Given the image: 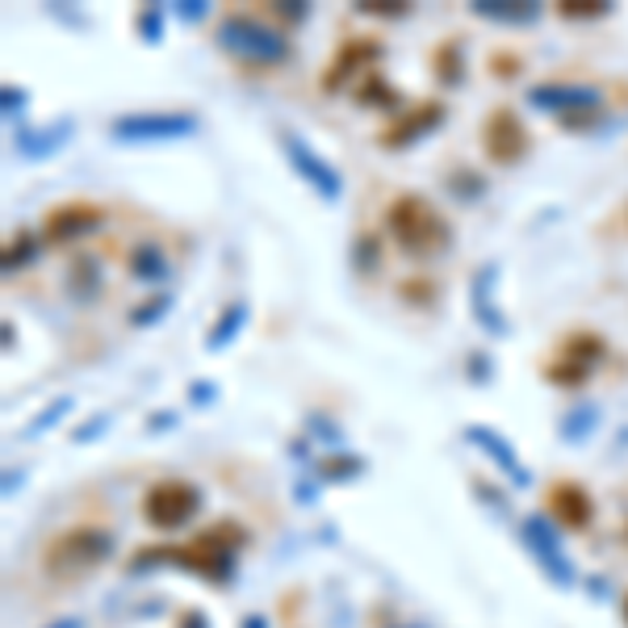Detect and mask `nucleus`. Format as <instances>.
<instances>
[{"mask_svg": "<svg viewBox=\"0 0 628 628\" xmlns=\"http://www.w3.org/2000/svg\"><path fill=\"white\" fill-rule=\"evenodd\" d=\"M118 549V532L110 524H93V519H81V524H67L63 532H56L42 553H38V570L47 582L56 587H81L93 574L101 570Z\"/></svg>", "mask_w": 628, "mask_h": 628, "instance_id": "nucleus-1", "label": "nucleus"}, {"mask_svg": "<svg viewBox=\"0 0 628 628\" xmlns=\"http://www.w3.org/2000/svg\"><path fill=\"white\" fill-rule=\"evenodd\" d=\"M385 235L415 260H436L453 247V222L419 193H398L385 206Z\"/></svg>", "mask_w": 628, "mask_h": 628, "instance_id": "nucleus-2", "label": "nucleus"}, {"mask_svg": "<svg viewBox=\"0 0 628 628\" xmlns=\"http://www.w3.org/2000/svg\"><path fill=\"white\" fill-rule=\"evenodd\" d=\"M219 47L231 59H239L247 67H281L294 59V38L290 29L273 26L264 17H251V13H222L219 29H214Z\"/></svg>", "mask_w": 628, "mask_h": 628, "instance_id": "nucleus-3", "label": "nucleus"}, {"mask_svg": "<svg viewBox=\"0 0 628 628\" xmlns=\"http://www.w3.org/2000/svg\"><path fill=\"white\" fill-rule=\"evenodd\" d=\"M528 106L541 113H553L562 126H591L595 113L603 110V93L595 84H566V81H545L528 88Z\"/></svg>", "mask_w": 628, "mask_h": 628, "instance_id": "nucleus-4", "label": "nucleus"}, {"mask_svg": "<svg viewBox=\"0 0 628 628\" xmlns=\"http://www.w3.org/2000/svg\"><path fill=\"white\" fill-rule=\"evenodd\" d=\"M197 113L181 110H143V113H122L110 122L113 143H176V138L197 135Z\"/></svg>", "mask_w": 628, "mask_h": 628, "instance_id": "nucleus-5", "label": "nucleus"}, {"mask_svg": "<svg viewBox=\"0 0 628 628\" xmlns=\"http://www.w3.org/2000/svg\"><path fill=\"white\" fill-rule=\"evenodd\" d=\"M201 507V491L185 482V478H160L156 487H147L143 494V519L160 532H172V528H185Z\"/></svg>", "mask_w": 628, "mask_h": 628, "instance_id": "nucleus-6", "label": "nucleus"}, {"mask_svg": "<svg viewBox=\"0 0 628 628\" xmlns=\"http://www.w3.org/2000/svg\"><path fill=\"white\" fill-rule=\"evenodd\" d=\"M482 151H487V160L494 168H516L519 160H528L532 135H528L524 118L512 106H498V110L487 113V122H482Z\"/></svg>", "mask_w": 628, "mask_h": 628, "instance_id": "nucleus-7", "label": "nucleus"}, {"mask_svg": "<svg viewBox=\"0 0 628 628\" xmlns=\"http://www.w3.org/2000/svg\"><path fill=\"white\" fill-rule=\"evenodd\" d=\"M385 47L369 34H356V38H344L340 51L331 56L328 72H323V93H340V88H356L369 72H378Z\"/></svg>", "mask_w": 628, "mask_h": 628, "instance_id": "nucleus-8", "label": "nucleus"}, {"mask_svg": "<svg viewBox=\"0 0 628 628\" xmlns=\"http://www.w3.org/2000/svg\"><path fill=\"white\" fill-rule=\"evenodd\" d=\"M444 101H419V106H407L403 113H394L390 122L382 126V135H378V147L382 151H407L415 143H423L428 135H436L440 126H444Z\"/></svg>", "mask_w": 628, "mask_h": 628, "instance_id": "nucleus-9", "label": "nucleus"}, {"mask_svg": "<svg viewBox=\"0 0 628 628\" xmlns=\"http://www.w3.org/2000/svg\"><path fill=\"white\" fill-rule=\"evenodd\" d=\"M281 151H285L290 168H294L301 181L319 193L328 206H335V201L344 197V181H340V172H335V168H331L328 160H323V156H319V151H315V147H310L301 135H294V131H290V135H281Z\"/></svg>", "mask_w": 628, "mask_h": 628, "instance_id": "nucleus-10", "label": "nucleus"}, {"mask_svg": "<svg viewBox=\"0 0 628 628\" xmlns=\"http://www.w3.org/2000/svg\"><path fill=\"white\" fill-rule=\"evenodd\" d=\"M519 537H524L528 553L541 562V570H545L557 587H574V562L566 557L562 537H557V528L549 524V516H524V524H519Z\"/></svg>", "mask_w": 628, "mask_h": 628, "instance_id": "nucleus-11", "label": "nucleus"}, {"mask_svg": "<svg viewBox=\"0 0 628 628\" xmlns=\"http://www.w3.org/2000/svg\"><path fill=\"white\" fill-rule=\"evenodd\" d=\"M101 226H106V210L97 201H59L56 210L42 219V244L67 247L76 239H88Z\"/></svg>", "mask_w": 628, "mask_h": 628, "instance_id": "nucleus-12", "label": "nucleus"}, {"mask_svg": "<svg viewBox=\"0 0 628 628\" xmlns=\"http://www.w3.org/2000/svg\"><path fill=\"white\" fill-rule=\"evenodd\" d=\"M545 507L549 516L557 519L562 528H570V532H587L595 524V498L578 482H553L545 491Z\"/></svg>", "mask_w": 628, "mask_h": 628, "instance_id": "nucleus-13", "label": "nucleus"}, {"mask_svg": "<svg viewBox=\"0 0 628 628\" xmlns=\"http://www.w3.org/2000/svg\"><path fill=\"white\" fill-rule=\"evenodd\" d=\"M494 281H498V264H482L469 281V306H473V323L494 340H503L512 335V319L494 306Z\"/></svg>", "mask_w": 628, "mask_h": 628, "instance_id": "nucleus-14", "label": "nucleus"}, {"mask_svg": "<svg viewBox=\"0 0 628 628\" xmlns=\"http://www.w3.org/2000/svg\"><path fill=\"white\" fill-rule=\"evenodd\" d=\"M465 440H469L473 448H482V453L503 469V478H507L512 487H528V482H532V473H528V465L519 461V453L512 448V440L498 436L494 428H487V423H469V428H465Z\"/></svg>", "mask_w": 628, "mask_h": 628, "instance_id": "nucleus-15", "label": "nucleus"}, {"mask_svg": "<svg viewBox=\"0 0 628 628\" xmlns=\"http://www.w3.org/2000/svg\"><path fill=\"white\" fill-rule=\"evenodd\" d=\"M63 290L76 306H93V301L106 294V273L97 264V256H72L67 260V276H63Z\"/></svg>", "mask_w": 628, "mask_h": 628, "instance_id": "nucleus-16", "label": "nucleus"}, {"mask_svg": "<svg viewBox=\"0 0 628 628\" xmlns=\"http://www.w3.org/2000/svg\"><path fill=\"white\" fill-rule=\"evenodd\" d=\"M469 13L482 22H498V26H532V22H541L545 4H537V0H473Z\"/></svg>", "mask_w": 628, "mask_h": 628, "instance_id": "nucleus-17", "label": "nucleus"}, {"mask_svg": "<svg viewBox=\"0 0 628 628\" xmlns=\"http://www.w3.org/2000/svg\"><path fill=\"white\" fill-rule=\"evenodd\" d=\"M72 135V122L63 118L56 126H38V131H17L13 135V147H17V156L22 160H47V156H56L59 147L67 143Z\"/></svg>", "mask_w": 628, "mask_h": 628, "instance_id": "nucleus-18", "label": "nucleus"}, {"mask_svg": "<svg viewBox=\"0 0 628 628\" xmlns=\"http://www.w3.org/2000/svg\"><path fill=\"white\" fill-rule=\"evenodd\" d=\"M126 273L143 281V285H160L168 273H172V264H168L164 247L156 244V239H143V244L131 247V256H126Z\"/></svg>", "mask_w": 628, "mask_h": 628, "instance_id": "nucleus-19", "label": "nucleus"}, {"mask_svg": "<svg viewBox=\"0 0 628 628\" xmlns=\"http://www.w3.org/2000/svg\"><path fill=\"white\" fill-rule=\"evenodd\" d=\"M356 106L360 110H385V113H403L407 106H403V97H398V88L385 81L382 72H369L365 81L353 88Z\"/></svg>", "mask_w": 628, "mask_h": 628, "instance_id": "nucleus-20", "label": "nucleus"}, {"mask_svg": "<svg viewBox=\"0 0 628 628\" xmlns=\"http://www.w3.org/2000/svg\"><path fill=\"white\" fill-rule=\"evenodd\" d=\"M247 315H251V306H247L244 298H235L231 306H222V315L214 319V328L206 331V353H222V348H231L235 335L247 328Z\"/></svg>", "mask_w": 628, "mask_h": 628, "instance_id": "nucleus-21", "label": "nucleus"}, {"mask_svg": "<svg viewBox=\"0 0 628 628\" xmlns=\"http://www.w3.org/2000/svg\"><path fill=\"white\" fill-rule=\"evenodd\" d=\"M557 356H566V360H578V365H600L603 356H607V340H603L600 331H566L562 340H557Z\"/></svg>", "mask_w": 628, "mask_h": 628, "instance_id": "nucleus-22", "label": "nucleus"}, {"mask_svg": "<svg viewBox=\"0 0 628 628\" xmlns=\"http://www.w3.org/2000/svg\"><path fill=\"white\" fill-rule=\"evenodd\" d=\"M595 428H600V407H595V403H578V407H570L562 419H557V432H562L566 444L591 440L595 436Z\"/></svg>", "mask_w": 628, "mask_h": 628, "instance_id": "nucleus-23", "label": "nucleus"}, {"mask_svg": "<svg viewBox=\"0 0 628 628\" xmlns=\"http://www.w3.org/2000/svg\"><path fill=\"white\" fill-rule=\"evenodd\" d=\"M432 72L440 84H461L465 81V47L461 38H444L432 51Z\"/></svg>", "mask_w": 628, "mask_h": 628, "instance_id": "nucleus-24", "label": "nucleus"}, {"mask_svg": "<svg viewBox=\"0 0 628 628\" xmlns=\"http://www.w3.org/2000/svg\"><path fill=\"white\" fill-rule=\"evenodd\" d=\"M38 247H42V235H29V231H17L9 244H4V276L22 273V269H29L34 264V256H38Z\"/></svg>", "mask_w": 628, "mask_h": 628, "instance_id": "nucleus-25", "label": "nucleus"}, {"mask_svg": "<svg viewBox=\"0 0 628 628\" xmlns=\"http://www.w3.org/2000/svg\"><path fill=\"white\" fill-rule=\"evenodd\" d=\"M591 365H578V360H566V356H553L545 369H541V378L549 385H562V390H578V385L591 382Z\"/></svg>", "mask_w": 628, "mask_h": 628, "instance_id": "nucleus-26", "label": "nucleus"}, {"mask_svg": "<svg viewBox=\"0 0 628 628\" xmlns=\"http://www.w3.org/2000/svg\"><path fill=\"white\" fill-rule=\"evenodd\" d=\"M353 269L365 276V281L382 273V239H378V235L365 231V235H356L353 239Z\"/></svg>", "mask_w": 628, "mask_h": 628, "instance_id": "nucleus-27", "label": "nucleus"}, {"mask_svg": "<svg viewBox=\"0 0 628 628\" xmlns=\"http://www.w3.org/2000/svg\"><path fill=\"white\" fill-rule=\"evenodd\" d=\"M365 469L360 457H348V453H331V457H319L315 461V478H323V482H348Z\"/></svg>", "mask_w": 628, "mask_h": 628, "instance_id": "nucleus-28", "label": "nucleus"}, {"mask_svg": "<svg viewBox=\"0 0 628 628\" xmlns=\"http://www.w3.org/2000/svg\"><path fill=\"white\" fill-rule=\"evenodd\" d=\"M612 13V0H557V17L566 22H600Z\"/></svg>", "mask_w": 628, "mask_h": 628, "instance_id": "nucleus-29", "label": "nucleus"}, {"mask_svg": "<svg viewBox=\"0 0 628 628\" xmlns=\"http://www.w3.org/2000/svg\"><path fill=\"white\" fill-rule=\"evenodd\" d=\"M398 294H403L407 306H436V298H440L436 281H432V276H423V273L407 276V281L398 285Z\"/></svg>", "mask_w": 628, "mask_h": 628, "instance_id": "nucleus-30", "label": "nucleus"}, {"mask_svg": "<svg viewBox=\"0 0 628 628\" xmlns=\"http://www.w3.org/2000/svg\"><path fill=\"white\" fill-rule=\"evenodd\" d=\"M168 310H172V294H156V298L138 301L131 310V328H156Z\"/></svg>", "mask_w": 628, "mask_h": 628, "instance_id": "nucleus-31", "label": "nucleus"}, {"mask_svg": "<svg viewBox=\"0 0 628 628\" xmlns=\"http://www.w3.org/2000/svg\"><path fill=\"white\" fill-rule=\"evenodd\" d=\"M448 193H453V197H461V201H473V197H482V193H487V181H482L473 168H457V172L448 176Z\"/></svg>", "mask_w": 628, "mask_h": 628, "instance_id": "nucleus-32", "label": "nucleus"}, {"mask_svg": "<svg viewBox=\"0 0 628 628\" xmlns=\"http://www.w3.org/2000/svg\"><path fill=\"white\" fill-rule=\"evenodd\" d=\"M356 13H365V17H385V22H398V17H407L410 4L407 0H356Z\"/></svg>", "mask_w": 628, "mask_h": 628, "instance_id": "nucleus-33", "label": "nucleus"}, {"mask_svg": "<svg viewBox=\"0 0 628 628\" xmlns=\"http://www.w3.org/2000/svg\"><path fill=\"white\" fill-rule=\"evenodd\" d=\"M135 26H138V38H143V42H164V9L143 4Z\"/></svg>", "mask_w": 628, "mask_h": 628, "instance_id": "nucleus-34", "label": "nucleus"}, {"mask_svg": "<svg viewBox=\"0 0 628 628\" xmlns=\"http://www.w3.org/2000/svg\"><path fill=\"white\" fill-rule=\"evenodd\" d=\"M67 410H72V398H56L51 407H47V410H38V415L29 419L26 436H42L47 428H56V423H59V419H63V415H67Z\"/></svg>", "mask_w": 628, "mask_h": 628, "instance_id": "nucleus-35", "label": "nucleus"}, {"mask_svg": "<svg viewBox=\"0 0 628 628\" xmlns=\"http://www.w3.org/2000/svg\"><path fill=\"white\" fill-rule=\"evenodd\" d=\"M269 13L281 17L285 29H290V26H301V22L310 17V4H306V0H276V4H269Z\"/></svg>", "mask_w": 628, "mask_h": 628, "instance_id": "nucleus-36", "label": "nucleus"}, {"mask_svg": "<svg viewBox=\"0 0 628 628\" xmlns=\"http://www.w3.org/2000/svg\"><path fill=\"white\" fill-rule=\"evenodd\" d=\"M0 101H4V106H0V110H4V118H13V113L26 110L29 93H26V88H13V84H4V88H0Z\"/></svg>", "mask_w": 628, "mask_h": 628, "instance_id": "nucleus-37", "label": "nucleus"}, {"mask_svg": "<svg viewBox=\"0 0 628 628\" xmlns=\"http://www.w3.org/2000/svg\"><path fill=\"white\" fill-rule=\"evenodd\" d=\"M106 428H110V415H106V410H101V415H93V419H88V423H81V428H76V432H72V440H76V444H88V440H93V436H101V432H106Z\"/></svg>", "mask_w": 628, "mask_h": 628, "instance_id": "nucleus-38", "label": "nucleus"}, {"mask_svg": "<svg viewBox=\"0 0 628 628\" xmlns=\"http://www.w3.org/2000/svg\"><path fill=\"white\" fill-rule=\"evenodd\" d=\"M176 17H181L185 26H197V22L210 17V4H206V0H185V4H176Z\"/></svg>", "mask_w": 628, "mask_h": 628, "instance_id": "nucleus-39", "label": "nucleus"}, {"mask_svg": "<svg viewBox=\"0 0 628 628\" xmlns=\"http://www.w3.org/2000/svg\"><path fill=\"white\" fill-rule=\"evenodd\" d=\"M491 67H494V76H498V81H516L519 72H524V59H519V56H494Z\"/></svg>", "mask_w": 628, "mask_h": 628, "instance_id": "nucleus-40", "label": "nucleus"}, {"mask_svg": "<svg viewBox=\"0 0 628 628\" xmlns=\"http://www.w3.org/2000/svg\"><path fill=\"white\" fill-rule=\"evenodd\" d=\"M469 369H473V373H469V382L482 385V382H491V369H494V365H491V356L473 353V356H469Z\"/></svg>", "mask_w": 628, "mask_h": 628, "instance_id": "nucleus-41", "label": "nucleus"}, {"mask_svg": "<svg viewBox=\"0 0 628 628\" xmlns=\"http://www.w3.org/2000/svg\"><path fill=\"white\" fill-rule=\"evenodd\" d=\"M214 398H219V385H206V382L193 385V403H197V407H206V403H214Z\"/></svg>", "mask_w": 628, "mask_h": 628, "instance_id": "nucleus-42", "label": "nucleus"}, {"mask_svg": "<svg viewBox=\"0 0 628 628\" xmlns=\"http://www.w3.org/2000/svg\"><path fill=\"white\" fill-rule=\"evenodd\" d=\"M181 628H210V625H206V616H201V612H185Z\"/></svg>", "mask_w": 628, "mask_h": 628, "instance_id": "nucleus-43", "label": "nucleus"}, {"mask_svg": "<svg viewBox=\"0 0 628 628\" xmlns=\"http://www.w3.org/2000/svg\"><path fill=\"white\" fill-rule=\"evenodd\" d=\"M51 628H84V620L81 616H63V620H56Z\"/></svg>", "mask_w": 628, "mask_h": 628, "instance_id": "nucleus-44", "label": "nucleus"}, {"mask_svg": "<svg viewBox=\"0 0 628 628\" xmlns=\"http://www.w3.org/2000/svg\"><path fill=\"white\" fill-rule=\"evenodd\" d=\"M244 628H269V620H264V616H247Z\"/></svg>", "mask_w": 628, "mask_h": 628, "instance_id": "nucleus-45", "label": "nucleus"}, {"mask_svg": "<svg viewBox=\"0 0 628 628\" xmlns=\"http://www.w3.org/2000/svg\"><path fill=\"white\" fill-rule=\"evenodd\" d=\"M625 620H628V595H625Z\"/></svg>", "mask_w": 628, "mask_h": 628, "instance_id": "nucleus-46", "label": "nucleus"}, {"mask_svg": "<svg viewBox=\"0 0 628 628\" xmlns=\"http://www.w3.org/2000/svg\"><path fill=\"white\" fill-rule=\"evenodd\" d=\"M625 541H628V524H625Z\"/></svg>", "mask_w": 628, "mask_h": 628, "instance_id": "nucleus-47", "label": "nucleus"}]
</instances>
